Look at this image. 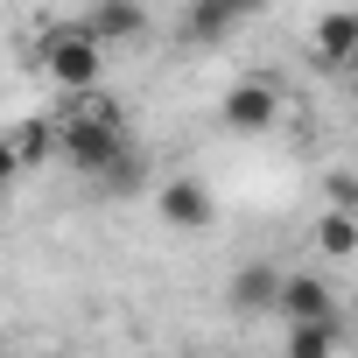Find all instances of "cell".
<instances>
[{
  "mask_svg": "<svg viewBox=\"0 0 358 358\" xmlns=\"http://www.w3.org/2000/svg\"><path fill=\"white\" fill-rule=\"evenodd\" d=\"M309 57L323 71H351L358 64V8H323L309 22Z\"/></svg>",
  "mask_w": 358,
  "mask_h": 358,
  "instance_id": "7",
  "label": "cell"
},
{
  "mask_svg": "<svg viewBox=\"0 0 358 358\" xmlns=\"http://www.w3.org/2000/svg\"><path fill=\"white\" fill-rule=\"evenodd\" d=\"M218 120H225L232 134H267V127L281 120V85H274V78H239V85H225V92H218Z\"/></svg>",
  "mask_w": 358,
  "mask_h": 358,
  "instance_id": "5",
  "label": "cell"
},
{
  "mask_svg": "<svg viewBox=\"0 0 358 358\" xmlns=\"http://www.w3.org/2000/svg\"><path fill=\"white\" fill-rule=\"evenodd\" d=\"M155 218L169 232H211L218 225V197L204 176H162L155 183Z\"/></svg>",
  "mask_w": 358,
  "mask_h": 358,
  "instance_id": "3",
  "label": "cell"
},
{
  "mask_svg": "<svg viewBox=\"0 0 358 358\" xmlns=\"http://www.w3.org/2000/svg\"><path fill=\"white\" fill-rule=\"evenodd\" d=\"M281 260H246V267H232V281H225V309L232 316H274L281 309Z\"/></svg>",
  "mask_w": 358,
  "mask_h": 358,
  "instance_id": "6",
  "label": "cell"
},
{
  "mask_svg": "<svg viewBox=\"0 0 358 358\" xmlns=\"http://www.w3.org/2000/svg\"><path fill=\"white\" fill-rule=\"evenodd\" d=\"M351 113H358V64H351Z\"/></svg>",
  "mask_w": 358,
  "mask_h": 358,
  "instance_id": "16",
  "label": "cell"
},
{
  "mask_svg": "<svg viewBox=\"0 0 358 358\" xmlns=\"http://www.w3.org/2000/svg\"><path fill=\"white\" fill-rule=\"evenodd\" d=\"M309 246H316V260H351L358 253V211H316V225H309Z\"/></svg>",
  "mask_w": 358,
  "mask_h": 358,
  "instance_id": "9",
  "label": "cell"
},
{
  "mask_svg": "<svg viewBox=\"0 0 358 358\" xmlns=\"http://www.w3.org/2000/svg\"><path fill=\"white\" fill-rule=\"evenodd\" d=\"M15 176H22V155H15V134H8V127H0V190H8V183H15Z\"/></svg>",
  "mask_w": 358,
  "mask_h": 358,
  "instance_id": "14",
  "label": "cell"
},
{
  "mask_svg": "<svg viewBox=\"0 0 358 358\" xmlns=\"http://www.w3.org/2000/svg\"><path fill=\"white\" fill-rule=\"evenodd\" d=\"M106 50H120V43H141L148 36V8L141 0H85V15H78Z\"/></svg>",
  "mask_w": 358,
  "mask_h": 358,
  "instance_id": "8",
  "label": "cell"
},
{
  "mask_svg": "<svg viewBox=\"0 0 358 358\" xmlns=\"http://www.w3.org/2000/svg\"><path fill=\"white\" fill-rule=\"evenodd\" d=\"M344 323H288L281 330V358H337Z\"/></svg>",
  "mask_w": 358,
  "mask_h": 358,
  "instance_id": "11",
  "label": "cell"
},
{
  "mask_svg": "<svg viewBox=\"0 0 358 358\" xmlns=\"http://www.w3.org/2000/svg\"><path fill=\"white\" fill-rule=\"evenodd\" d=\"M134 155V134H127V120L99 99V92H85L64 120H57V162H71L85 183H99V176L113 169V162H127Z\"/></svg>",
  "mask_w": 358,
  "mask_h": 358,
  "instance_id": "1",
  "label": "cell"
},
{
  "mask_svg": "<svg viewBox=\"0 0 358 358\" xmlns=\"http://www.w3.org/2000/svg\"><path fill=\"white\" fill-rule=\"evenodd\" d=\"M323 204H330V211H358V176H351V169H330V176H323Z\"/></svg>",
  "mask_w": 358,
  "mask_h": 358,
  "instance_id": "13",
  "label": "cell"
},
{
  "mask_svg": "<svg viewBox=\"0 0 358 358\" xmlns=\"http://www.w3.org/2000/svg\"><path fill=\"white\" fill-rule=\"evenodd\" d=\"M218 8H225V15H232V22H239V29H246V22H253V15H267V0H218Z\"/></svg>",
  "mask_w": 358,
  "mask_h": 358,
  "instance_id": "15",
  "label": "cell"
},
{
  "mask_svg": "<svg viewBox=\"0 0 358 358\" xmlns=\"http://www.w3.org/2000/svg\"><path fill=\"white\" fill-rule=\"evenodd\" d=\"M274 323H344L330 274H323V267H288V274H281V309H274Z\"/></svg>",
  "mask_w": 358,
  "mask_h": 358,
  "instance_id": "4",
  "label": "cell"
},
{
  "mask_svg": "<svg viewBox=\"0 0 358 358\" xmlns=\"http://www.w3.org/2000/svg\"><path fill=\"white\" fill-rule=\"evenodd\" d=\"M232 29H239V22L218 8V0H190V15H183V43H190V50H225Z\"/></svg>",
  "mask_w": 358,
  "mask_h": 358,
  "instance_id": "10",
  "label": "cell"
},
{
  "mask_svg": "<svg viewBox=\"0 0 358 358\" xmlns=\"http://www.w3.org/2000/svg\"><path fill=\"white\" fill-rule=\"evenodd\" d=\"M8 134H15V155H22V169H43V162H57V120H15Z\"/></svg>",
  "mask_w": 358,
  "mask_h": 358,
  "instance_id": "12",
  "label": "cell"
},
{
  "mask_svg": "<svg viewBox=\"0 0 358 358\" xmlns=\"http://www.w3.org/2000/svg\"><path fill=\"white\" fill-rule=\"evenodd\" d=\"M29 64H36L57 92H71V99H85V92L106 85V43H99L85 22H43V29L29 36Z\"/></svg>",
  "mask_w": 358,
  "mask_h": 358,
  "instance_id": "2",
  "label": "cell"
}]
</instances>
